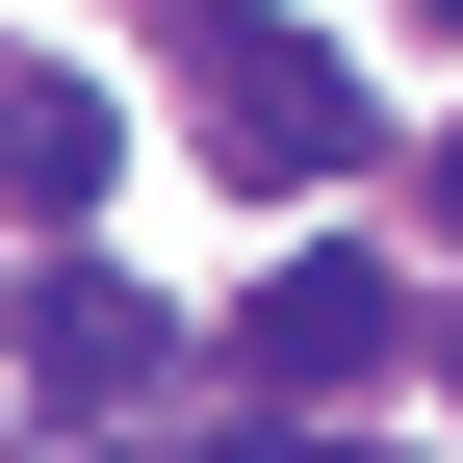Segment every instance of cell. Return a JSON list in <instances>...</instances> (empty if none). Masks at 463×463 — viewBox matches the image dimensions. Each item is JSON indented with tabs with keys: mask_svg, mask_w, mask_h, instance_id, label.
<instances>
[{
	"mask_svg": "<svg viewBox=\"0 0 463 463\" xmlns=\"http://www.w3.org/2000/svg\"><path fill=\"white\" fill-rule=\"evenodd\" d=\"M206 155H232V206H309V181H361V78H335L309 26H206Z\"/></svg>",
	"mask_w": 463,
	"mask_h": 463,
	"instance_id": "1",
	"label": "cell"
},
{
	"mask_svg": "<svg viewBox=\"0 0 463 463\" xmlns=\"http://www.w3.org/2000/svg\"><path fill=\"white\" fill-rule=\"evenodd\" d=\"M232 361H258V412H361V386L412 361V283L386 258H283L258 309H232Z\"/></svg>",
	"mask_w": 463,
	"mask_h": 463,
	"instance_id": "2",
	"label": "cell"
},
{
	"mask_svg": "<svg viewBox=\"0 0 463 463\" xmlns=\"http://www.w3.org/2000/svg\"><path fill=\"white\" fill-rule=\"evenodd\" d=\"M155 361H181V335H155V309H129V283H78V258H52V283H26V386H52V412H129V386H155Z\"/></svg>",
	"mask_w": 463,
	"mask_h": 463,
	"instance_id": "3",
	"label": "cell"
},
{
	"mask_svg": "<svg viewBox=\"0 0 463 463\" xmlns=\"http://www.w3.org/2000/svg\"><path fill=\"white\" fill-rule=\"evenodd\" d=\"M103 181H129V129H103L78 78H0V206H26V232H78Z\"/></svg>",
	"mask_w": 463,
	"mask_h": 463,
	"instance_id": "4",
	"label": "cell"
},
{
	"mask_svg": "<svg viewBox=\"0 0 463 463\" xmlns=\"http://www.w3.org/2000/svg\"><path fill=\"white\" fill-rule=\"evenodd\" d=\"M438 206H463V155H438Z\"/></svg>",
	"mask_w": 463,
	"mask_h": 463,
	"instance_id": "5",
	"label": "cell"
},
{
	"mask_svg": "<svg viewBox=\"0 0 463 463\" xmlns=\"http://www.w3.org/2000/svg\"><path fill=\"white\" fill-rule=\"evenodd\" d=\"M438 26H463V0H438Z\"/></svg>",
	"mask_w": 463,
	"mask_h": 463,
	"instance_id": "6",
	"label": "cell"
}]
</instances>
